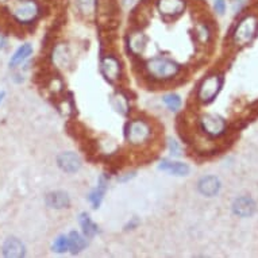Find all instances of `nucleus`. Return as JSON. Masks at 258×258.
I'll return each instance as SVG.
<instances>
[{"label": "nucleus", "instance_id": "obj_24", "mask_svg": "<svg viewBox=\"0 0 258 258\" xmlns=\"http://www.w3.org/2000/svg\"><path fill=\"white\" fill-rule=\"evenodd\" d=\"M196 38L199 39V42L202 44H206L210 39V29H208L207 25H197L196 26Z\"/></svg>", "mask_w": 258, "mask_h": 258}, {"label": "nucleus", "instance_id": "obj_4", "mask_svg": "<svg viewBox=\"0 0 258 258\" xmlns=\"http://www.w3.org/2000/svg\"><path fill=\"white\" fill-rule=\"evenodd\" d=\"M151 137L150 125L142 119L131 120L126 127V138L129 144L134 146H141L146 144Z\"/></svg>", "mask_w": 258, "mask_h": 258}, {"label": "nucleus", "instance_id": "obj_20", "mask_svg": "<svg viewBox=\"0 0 258 258\" xmlns=\"http://www.w3.org/2000/svg\"><path fill=\"white\" fill-rule=\"evenodd\" d=\"M32 48L30 45L29 44L22 45L18 50L14 53L13 58H11V61H10V65H11V66H16L19 64H22L27 57L32 54Z\"/></svg>", "mask_w": 258, "mask_h": 258}, {"label": "nucleus", "instance_id": "obj_6", "mask_svg": "<svg viewBox=\"0 0 258 258\" xmlns=\"http://www.w3.org/2000/svg\"><path fill=\"white\" fill-rule=\"evenodd\" d=\"M200 126L202 130L210 137H221L226 131V120L219 115L214 113H206L200 118Z\"/></svg>", "mask_w": 258, "mask_h": 258}, {"label": "nucleus", "instance_id": "obj_11", "mask_svg": "<svg viewBox=\"0 0 258 258\" xmlns=\"http://www.w3.org/2000/svg\"><path fill=\"white\" fill-rule=\"evenodd\" d=\"M197 188H199V192L202 195L207 196V197H212V196H216L219 194V191H221V181H219L218 177L206 176L199 181Z\"/></svg>", "mask_w": 258, "mask_h": 258}, {"label": "nucleus", "instance_id": "obj_5", "mask_svg": "<svg viewBox=\"0 0 258 258\" xmlns=\"http://www.w3.org/2000/svg\"><path fill=\"white\" fill-rule=\"evenodd\" d=\"M222 82H223V80H222L221 76L211 75L206 77L199 87L197 99L203 103H210V101L214 100L215 96L221 91Z\"/></svg>", "mask_w": 258, "mask_h": 258}, {"label": "nucleus", "instance_id": "obj_22", "mask_svg": "<svg viewBox=\"0 0 258 258\" xmlns=\"http://www.w3.org/2000/svg\"><path fill=\"white\" fill-rule=\"evenodd\" d=\"M79 222H80V226L82 227V231L85 234V237H94L95 234L97 233V226L91 221V218L87 214L80 215Z\"/></svg>", "mask_w": 258, "mask_h": 258}, {"label": "nucleus", "instance_id": "obj_10", "mask_svg": "<svg viewBox=\"0 0 258 258\" xmlns=\"http://www.w3.org/2000/svg\"><path fill=\"white\" fill-rule=\"evenodd\" d=\"M57 164H58V166H60L64 172L75 173V172L80 169L81 161H80L79 156H76L75 153L65 151V153H61V154L57 157Z\"/></svg>", "mask_w": 258, "mask_h": 258}, {"label": "nucleus", "instance_id": "obj_21", "mask_svg": "<svg viewBox=\"0 0 258 258\" xmlns=\"http://www.w3.org/2000/svg\"><path fill=\"white\" fill-rule=\"evenodd\" d=\"M68 242H69V249L72 250V253H79L81 252L82 249L85 247L87 242L82 238L81 235L76 231H72L68 237Z\"/></svg>", "mask_w": 258, "mask_h": 258}, {"label": "nucleus", "instance_id": "obj_27", "mask_svg": "<svg viewBox=\"0 0 258 258\" xmlns=\"http://www.w3.org/2000/svg\"><path fill=\"white\" fill-rule=\"evenodd\" d=\"M48 88L50 89V92H53V94H60L64 88L63 80H60L58 77H53L48 84Z\"/></svg>", "mask_w": 258, "mask_h": 258}, {"label": "nucleus", "instance_id": "obj_30", "mask_svg": "<svg viewBox=\"0 0 258 258\" xmlns=\"http://www.w3.org/2000/svg\"><path fill=\"white\" fill-rule=\"evenodd\" d=\"M138 219H137V218H132V221L130 222V223H129V225H127V227L126 228H134V227H137L138 226Z\"/></svg>", "mask_w": 258, "mask_h": 258}, {"label": "nucleus", "instance_id": "obj_9", "mask_svg": "<svg viewBox=\"0 0 258 258\" xmlns=\"http://www.w3.org/2000/svg\"><path fill=\"white\" fill-rule=\"evenodd\" d=\"M233 212L240 218H249L256 212V202L250 196H242L233 203Z\"/></svg>", "mask_w": 258, "mask_h": 258}, {"label": "nucleus", "instance_id": "obj_15", "mask_svg": "<svg viewBox=\"0 0 258 258\" xmlns=\"http://www.w3.org/2000/svg\"><path fill=\"white\" fill-rule=\"evenodd\" d=\"M46 204L50 208H56V210L69 207V196L66 195L65 192H61V191L51 192V194L46 196Z\"/></svg>", "mask_w": 258, "mask_h": 258}, {"label": "nucleus", "instance_id": "obj_18", "mask_svg": "<svg viewBox=\"0 0 258 258\" xmlns=\"http://www.w3.org/2000/svg\"><path fill=\"white\" fill-rule=\"evenodd\" d=\"M111 103H113V108L122 115H127L129 110H130V104H129V99L125 94L122 92H116L115 95H113L111 97Z\"/></svg>", "mask_w": 258, "mask_h": 258}, {"label": "nucleus", "instance_id": "obj_14", "mask_svg": "<svg viewBox=\"0 0 258 258\" xmlns=\"http://www.w3.org/2000/svg\"><path fill=\"white\" fill-rule=\"evenodd\" d=\"M3 253H4L6 257H23L25 256V246L16 238H8L3 245Z\"/></svg>", "mask_w": 258, "mask_h": 258}, {"label": "nucleus", "instance_id": "obj_8", "mask_svg": "<svg viewBox=\"0 0 258 258\" xmlns=\"http://www.w3.org/2000/svg\"><path fill=\"white\" fill-rule=\"evenodd\" d=\"M158 11L168 18L180 16L185 10V0H157Z\"/></svg>", "mask_w": 258, "mask_h": 258}, {"label": "nucleus", "instance_id": "obj_17", "mask_svg": "<svg viewBox=\"0 0 258 258\" xmlns=\"http://www.w3.org/2000/svg\"><path fill=\"white\" fill-rule=\"evenodd\" d=\"M160 169L172 173V175H176V176H185L189 173L188 165L181 164V162H172V161H162L160 165Z\"/></svg>", "mask_w": 258, "mask_h": 258}, {"label": "nucleus", "instance_id": "obj_31", "mask_svg": "<svg viewBox=\"0 0 258 258\" xmlns=\"http://www.w3.org/2000/svg\"><path fill=\"white\" fill-rule=\"evenodd\" d=\"M3 97H4V92H1V94H0V103H1V100H3Z\"/></svg>", "mask_w": 258, "mask_h": 258}, {"label": "nucleus", "instance_id": "obj_25", "mask_svg": "<svg viewBox=\"0 0 258 258\" xmlns=\"http://www.w3.org/2000/svg\"><path fill=\"white\" fill-rule=\"evenodd\" d=\"M58 110H60V113H63V115L69 116V115L75 113V104H73V101L70 100V99H64V100L58 104Z\"/></svg>", "mask_w": 258, "mask_h": 258}, {"label": "nucleus", "instance_id": "obj_13", "mask_svg": "<svg viewBox=\"0 0 258 258\" xmlns=\"http://www.w3.org/2000/svg\"><path fill=\"white\" fill-rule=\"evenodd\" d=\"M146 44L147 39L142 32H134L129 35V49L135 56H141L145 51Z\"/></svg>", "mask_w": 258, "mask_h": 258}, {"label": "nucleus", "instance_id": "obj_7", "mask_svg": "<svg viewBox=\"0 0 258 258\" xmlns=\"http://www.w3.org/2000/svg\"><path fill=\"white\" fill-rule=\"evenodd\" d=\"M100 69L103 76L108 81H118L120 79V75H122V66H120L119 60L113 56L103 57L100 63Z\"/></svg>", "mask_w": 258, "mask_h": 258}, {"label": "nucleus", "instance_id": "obj_28", "mask_svg": "<svg viewBox=\"0 0 258 258\" xmlns=\"http://www.w3.org/2000/svg\"><path fill=\"white\" fill-rule=\"evenodd\" d=\"M169 149L170 153L173 154V156H180L181 154V149H180V146L177 144L176 141H173V139H170L169 141Z\"/></svg>", "mask_w": 258, "mask_h": 258}, {"label": "nucleus", "instance_id": "obj_1", "mask_svg": "<svg viewBox=\"0 0 258 258\" xmlns=\"http://www.w3.org/2000/svg\"><path fill=\"white\" fill-rule=\"evenodd\" d=\"M147 75L153 80L157 81H166L175 79L180 72V65L175 61L165 57H154L149 60L145 65Z\"/></svg>", "mask_w": 258, "mask_h": 258}, {"label": "nucleus", "instance_id": "obj_2", "mask_svg": "<svg viewBox=\"0 0 258 258\" xmlns=\"http://www.w3.org/2000/svg\"><path fill=\"white\" fill-rule=\"evenodd\" d=\"M258 30V19L254 15H247L237 25L233 32V44L235 46H245L250 44Z\"/></svg>", "mask_w": 258, "mask_h": 258}, {"label": "nucleus", "instance_id": "obj_29", "mask_svg": "<svg viewBox=\"0 0 258 258\" xmlns=\"http://www.w3.org/2000/svg\"><path fill=\"white\" fill-rule=\"evenodd\" d=\"M215 10L218 14H225L226 11V1L225 0H215Z\"/></svg>", "mask_w": 258, "mask_h": 258}, {"label": "nucleus", "instance_id": "obj_3", "mask_svg": "<svg viewBox=\"0 0 258 258\" xmlns=\"http://www.w3.org/2000/svg\"><path fill=\"white\" fill-rule=\"evenodd\" d=\"M10 13L16 22L22 25H29L38 18L39 6L35 0H15Z\"/></svg>", "mask_w": 258, "mask_h": 258}, {"label": "nucleus", "instance_id": "obj_26", "mask_svg": "<svg viewBox=\"0 0 258 258\" xmlns=\"http://www.w3.org/2000/svg\"><path fill=\"white\" fill-rule=\"evenodd\" d=\"M53 249L56 250L57 253H64L66 252L68 249H69V242H68V237H65V235H61V237H58L56 241H54V243H53Z\"/></svg>", "mask_w": 258, "mask_h": 258}, {"label": "nucleus", "instance_id": "obj_23", "mask_svg": "<svg viewBox=\"0 0 258 258\" xmlns=\"http://www.w3.org/2000/svg\"><path fill=\"white\" fill-rule=\"evenodd\" d=\"M164 103L166 104V107L172 110V111H176V110L181 107V99H180V96H177L175 94L164 96Z\"/></svg>", "mask_w": 258, "mask_h": 258}, {"label": "nucleus", "instance_id": "obj_19", "mask_svg": "<svg viewBox=\"0 0 258 258\" xmlns=\"http://www.w3.org/2000/svg\"><path fill=\"white\" fill-rule=\"evenodd\" d=\"M106 188H107V183H106L104 177H100V181H99L97 188L92 191L91 195H89V202L94 204L95 208H97L100 206L101 200H103V196L106 194Z\"/></svg>", "mask_w": 258, "mask_h": 258}, {"label": "nucleus", "instance_id": "obj_16", "mask_svg": "<svg viewBox=\"0 0 258 258\" xmlns=\"http://www.w3.org/2000/svg\"><path fill=\"white\" fill-rule=\"evenodd\" d=\"M76 8L84 18L92 19L97 11V0H75Z\"/></svg>", "mask_w": 258, "mask_h": 258}, {"label": "nucleus", "instance_id": "obj_12", "mask_svg": "<svg viewBox=\"0 0 258 258\" xmlns=\"http://www.w3.org/2000/svg\"><path fill=\"white\" fill-rule=\"evenodd\" d=\"M53 64H56L58 68H68L72 64V53L69 48L65 44L57 45L53 49V56H51Z\"/></svg>", "mask_w": 258, "mask_h": 258}]
</instances>
